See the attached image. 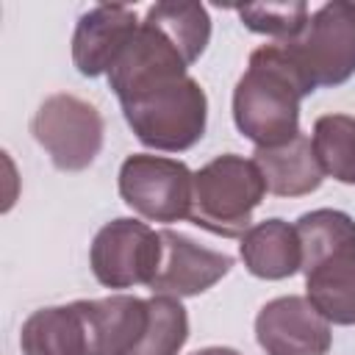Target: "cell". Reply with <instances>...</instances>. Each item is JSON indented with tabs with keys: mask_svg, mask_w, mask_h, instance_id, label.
<instances>
[{
	"mask_svg": "<svg viewBox=\"0 0 355 355\" xmlns=\"http://www.w3.org/2000/svg\"><path fill=\"white\" fill-rule=\"evenodd\" d=\"M277 44H283L311 89L347 83L355 75V3H324L308 17L297 39Z\"/></svg>",
	"mask_w": 355,
	"mask_h": 355,
	"instance_id": "5",
	"label": "cell"
},
{
	"mask_svg": "<svg viewBox=\"0 0 355 355\" xmlns=\"http://www.w3.org/2000/svg\"><path fill=\"white\" fill-rule=\"evenodd\" d=\"M241 261L250 275L261 280H283L302 269V241L297 225L283 219H263L241 236Z\"/></svg>",
	"mask_w": 355,
	"mask_h": 355,
	"instance_id": "13",
	"label": "cell"
},
{
	"mask_svg": "<svg viewBox=\"0 0 355 355\" xmlns=\"http://www.w3.org/2000/svg\"><path fill=\"white\" fill-rule=\"evenodd\" d=\"M305 288L313 308L333 324H355V222L336 208L297 219Z\"/></svg>",
	"mask_w": 355,
	"mask_h": 355,
	"instance_id": "3",
	"label": "cell"
},
{
	"mask_svg": "<svg viewBox=\"0 0 355 355\" xmlns=\"http://www.w3.org/2000/svg\"><path fill=\"white\" fill-rule=\"evenodd\" d=\"M89 263L108 288L150 286L161 266V233L139 219H114L97 230Z\"/></svg>",
	"mask_w": 355,
	"mask_h": 355,
	"instance_id": "8",
	"label": "cell"
},
{
	"mask_svg": "<svg viewBox=\"0 0 355 355\" xmlns=\"http://www.w3.org/2000/svg\"><path fill=\"white\" fill-rule=\"evenodd\" d=\"M189 55L150 17L108 69V86L136 139L161 153L194 147L208 122V97L189 75Z\"/></svg>",
	"mask_w": 355,
	"mask_h": 355,
	"instance_id": "1",
	"label": "cell"
},
{
	"mask_svg": "<svg viewBox=\"0 0 355 355\" xmlns=\"http://www.w3.org/2000/svg\"><path fill=\"white\" fill-rule=\"evenodd\" d=\"M22 355H89V330L78 302L33 311L19 333Z\"/></svg>",
	"mask_w": 355,
	"mask_h": 355,
	"instance_id": "15",
	"label": "cell"
},
{
	"mask_svg": "<svg viewBox=\"0 0 355 355\" xmlns=\"http://www.w3.org/2000/svg\"><path fill=\"white\" fill-rule=\"evenodd\" d=\"M158 233H161V266L150 283L153 294H166L178 300L202 294L214 283H219L233 266V258L227 252L200 247L194 239L178 230L166 227Z\"/></svg>",
	"mask_w": 355,
	"mask_h": 355,
	"instance_id": "10",
	"label": "cell"
},
{
	"mask_svg": "<svg viewBox=\"0 0 355 355\" xmlns=\"http://www.w3.org/2000/svg\"><path fill=\"white\" fill-rule=\"evenodd\" d=\"M150 19H155L178 44L180 50L189 55V61L194 64L211 39V17L208 8L200 3H155L147 11Z\"/></svg>",
	"mask_w": 355,
	"mask_h": 355,
	"instance_id": "18",
	"label": "cell"
},
{
	"mask_svg": "<svg viewBox=\"0 0 355 355\" xmlns=\"http://www.w3.org/2000/svg\"><path fill=\"white\" fill-rule=\"evenodd\" d=\"M194 175L178 158L130 155L119 169L122 200L150 222H180L191 211Z\"/></svg>",
	"mask_w": 355,
	"mask_h": 355,
	"instance_id": "7",
	"label": "cell"
},
{
	"mask_svg": "<svg viewBox=\"0 0 355 355\" xmlns=\"http://www.w3.org/2000/svg\"><path fill=\"white\" fill-rule=\"evenodd\" d=\"M86 330L89 355H128L147 330L150 305L130 294H114L103 300H78Z\"/></svg>",
	"mask_w": 355,
	"mask_h": 355,
	"instance_id": "12",
	"label": "cell"
},
{
	"mask_svg": "<svg viewBox=\"0 0 355 355\" xmlns=\"http://www.w3.org/2000/svg\"><path fill=\"white\" fill-rule=\"evenodd\" d=\"M136 11L128 6H94L86 11L72 36V61L80 75L97 78L108 75L116 58L125 53L139 31Z\"/></svg>",
	"mask_w": 355,
	"mask_h": 355,
	"instance_id": "11",
	"label": "cell"
},
{
	"mask_svg": "<svg viewBox=\"0 0 355 355\" xmlns=\"http://www.w3.org/2000/svg\"><path fill=\"white\" fill-rule=\"evenodd\" d=\"M252 161L258 164L266 191L277 197H302L322 186L324 172L316 161L313 144L305 133L280 147H255Z\"/></svg>",
	"mask_w": 355,
	"mask_h": 355,
	"instance_id": "14",
	"label": "cell"
},
{
	"mask_svg": "<svg viewBox=\"0 0 355 355\" xmlns=\"http://www.w3.org/2000/svg\"><path fill=\"white\" fill-rule=\"evenodd\" d=\"M313 153L324 175L355 183V116L324 114L313 122Z\"/></svg>",
	"mask_w": 355,
	"mask_h": 355,
	"instance_id": "16",
	"label": "cell"
},
{
	"mask_svg": "<svg viewBox=\"0 0 355 355\" xmlns=\"http://www.w3.org/2000/svg\"><path fill=\"white\" fill-rule=\"evenodd\" d=\"M191 355H239V352L230 349V347H205V349H197Z\"/></svg>",
	"mask_w": 355,
	"mask_h": 355,
	"instance_id": "20",
	"label": "cell"
},
{
	"mask_svg": "<svg viewBox=\"0 0 355 355\" xmlns=\"http://www.w3.org/2000/svg\"><path fill=\"white\" fill-rule=\"evenodd\" d=\"M255 338L266 355H327L330 322L308 297H277L255 316Z\"/></svg>",
	"mask_w": 355,
	"mask_h": 355,
	"instance_id": "9",
	"label": "cell"
},
{
	"mask_svg": "<svg viewBox=\"0 0 355 355\" xmlns=\"http://www.w3.org/2000/svg\"><path fill=\"white\" fill-rule=\"evenodd\" d=\"M150 322L128 355H178L189 338V313L178 297L155 294L147 300Z\"/></svg>",
	"mask_w": 355,
	"mask_h": 355,
	"instance_id": "17",
	"label": "cell"
},
{
	"mask_svg": "<svg viewBox=\"0 0 355 355\" xmlns=\"http://www.w3.org/2000/svg\"><path fill=\"white\" fill-rule=\"evenodd\" d=\"M266 194V180L252 158L225 153L194 172L189 222L222 236H244L252 225V211Z\"/></svg>",
	"mask_w": 355,
	"mask_h": 355,
	"instance_id": "4",
	"label": "cell"
},
{
	"mask_svg": "<svg viewBox=\"0 0 355 355\" xmlns=\"http://www.w3.org/2000/svg\"><path fill=\"white\" fill-rule=\"evenodd\" d=\"M236 14L250 31L275 36L277 42L297 39L311 17L308 6L300 0L297 3H252V6L236 8Z\"/></svg>",
	"mask_w": 355,
	"mask_h": 355,
	"instance_id": "19",
	"label": "cell"
},
{
	"mask_svg": "<svg viewBox=\"0 0 355 355\" xmlns=\"http://www.w3.org/2000/svg\"><path fill=\"white\" fill-rule=\"evenodd\" d=\"M311 92L283 44H263L233 89V122L255 147L288 144L300 136V103Z\"/></svg>",
	"mask_w": 355,
	"mask_h": 355,
	"instance_id": "2",
	"label": "cell"
},
{
	"mask_svg": "<svg viewBox=\"0 0 355 355\" xmlns=\"http://www.w3.org/2000/svg\"><path fill=\"white\" fill-rule=\"evenodd\" d=\"M31 133L61 172H80L103 147V116L75 94H53L33 114Z\"/></svg>",
	"mask_w": 355,
	"mask_h": 355,
	"instance_id": "6",
	"label": "cell"
}]
</instances>
